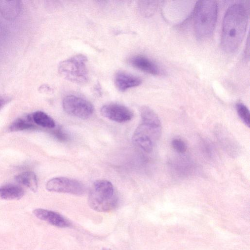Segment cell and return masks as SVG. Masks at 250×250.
Returning a JSON list of instances; mask_svg holds the SVG:
<instances>
[{
	"mask_svg": "<svg viewBox=\"0 0 250 250\" xmlns=\"http://www.w3.org/2000/svg\"><path fill=\"white\" fill-rule=\"evenodd\" d=\"M248 20L247 10L241 3H235L227 9L223 21L221 46L227 53L235 52L245 36Z\"/></svg>",
	"mask_w": 250,
	"mask_h": 250,
	"instance_id": "cell-1",
	"label": "cell"
},
{
	"mask_svg": "<svg viewBox=\"0 0 250 250\" xmlns=\"http://www.w3.org/2000/svg\"><path fill=\"white\" fill-rule=\"evenodd\" d=\"M218 13V6L214 0H200L194 10V28L198 39L205 40L212 34Z\"/></svg>",
	"mask_w": 250,
	"mask_h": 250,
	"instance_id": "cell-2",
	"label": "cell"
},
{
	"mask_svg": "<svg viewBox=\"0 0 250 250\" xmlns=\"http://www.w3.org/2000/svg\"><path fill=\"white\" fill-rule=\"evenodd\" d=\"M88 202L91 208L98 211L107 212L115 208L118 198L112 183L105 180L95 181L89 191Z\"/></svg>",
	"mask_w": 250,
	"mask_h": 250,
	"instance_id": "cell-3",
	"label": "cell"
},
{
	"mask_svg": "<svg viewBox=\"0 0 250 250\" xmlns=\"http://www.w3.org/2000/svg\"><path fill=\"white\" fill-rule=\"evenodd\" d=\"M87 58L83 54L74 56L60 63L59 72L65 79L78 84H83L88 79L86 63Z\"/></svg>",
	"mask_w": 250,
	"mask_h": 250,
	"instance_id": "cell-4",
	"label": "cell"
},
{
	"mask_svg": "<svg viewBox=\"0 0 250 250\" xmlns=\"http://www.w3.org/2000/svg\"><path fill=\"white\" fill-rule=\"evenodd\" d=\"M162 127H156L142 123L135 130L133 142L144 151H152L161 133Z\"/></svg>",
	"mask_w": 250,
	"mask_h": 250,
	"instance_id": "cell-5",
	"label": "cell"
},
{
	"mask_svg": "<svg viewBox=\"0 0 250 250\" xmlns=\"http://www.w3.org/2000/svg\"><path fill=\"white\" fill-rule=\"evenodd\" d=\"M64 110L68 114L83 119L89 118L94 107L87 100L74 95H68L62 101Z\"/></svg>",
	"mask_w": 250,
	"mask_h": 250,
	"instance_id": "cell-6",
	"label": "cell"
},
{
	"mask_svg": "<svg viewBox=\"0 0 250 250\" xmlns=\"http://www.w3.org/2000/svg\"><path fill=\"white\" fill-rule=\"evenodd\" d=\"M46 188L51 192L66 193L81 195L85 192L83 183L71 178L59 177L49 180L46 184Z\"/></svg>",
	"mask_w": 250,
	"mask_h": 250,
	"instance_id": "cell-7",
	"label": "cell"
},
{
	"mask_svg": "<svg viewBox=\"0 0 250 250\" xmlns=\"http://www.w3.org/2000/svg\"><path fill=\"white\" fill-rule=\"evenodd\" d=\"M101 113L105 118L118 123L129 121L133 116V113L129 108L117 104L104 105L101 109Z\"/></svg>",
	"mask_w": 250,
	"mask_h": 250,
	"instance_id": "cell-8",
	"label": "cell"
},
{
	"mask_svg": "<svg viewBox=\"0 0 250 250\" xmlns=\"http://www.w3.org/2000/svg\"><path fill=\"white\" fill-rule=\"evenodd\" d=\"M33 213L38 218L57 227L66 228L71 225L69 220L60 214L53 211L37 208L34 210Z\"/></svg>",
	"mask_w": 250,
	"mask_h": 250,
	"instance_id": "cell-9",
	"label": "cell"
},
{
	"mask_svg": "<svg viewBox=\"0 0 250 250\" xmlns=\"http://www.w3.org/2000/svg\"><path fill=\"white\" fill-rule=\"evenodd\" d=\"M115 84L117 88L122 92L139 85L142 80L138 77L127 73L119 71L114 78Z\"/></svg>",
	"mask_w": 250,
	"mask_h": 250,
	"instance_id": "cell-10",
	"label": "cell"
},
{
	"mask_svg": "<svg viewBox=\"0 0 250 250\" xmlns=\"http://www.w3.org/2000/svg\"><path fill=\"white\" fill-rule=\"evenodd\" d=\"M128 62L134 67L146 73L153 75L159 73L158 66L146 57L140 55L134 56L130 58Z\"/></svg>",
	"mask_w": 250,
	"mask_h": 250,
	"instance_id": "cell-11",
	"label": "cell"
},
{
	"mask_svg": "<svg viewBox=\"0 0 250 250\" xmlns=\"http://www.w3.org/2000/svg\"><path fill=\"white\" fill-rule=\"evenodd\" d=\"M20 2L19 1H0V13L7 19L16 18L21 10Z\"/></svg>",
	"mask_w": 250,
	"mask_h": 250,
	"instance_id": "cell-12",
	"label": "cell"
},
{
	"mask_svg": "<svg viewBox=\"0 0 250 250\" xmlns=\"http://www.w3.org/2000/svg\"><path fill=\"white\" fill-rule=\"evenodd\" d=\"M24 191L21 188L9 184L0 187V199L3 200H18L22 198Z\"/></svg>",
	"mask_w": 250,
	"mask_h": 250,
	"instance_id": "cell-13",
	"label": "cell"
},
{
	"mask_svg": "<svg viewBox=\"0 0 250 250\" xmlns=\"http://www.w3.org/2000/svg\"><path fill=\"white\" fill-rule=\"evenodd\" d=\"M19 183L28 187L35 192L38 189V181L36 174L32 171H26L19 174L15 177Z\"/></svg>",
	"mask_w": 250,
	"mask_h": 250,
	"instance_id": "cell-14",
	"label": "cell"
},
{
	"mask_svg": "<svg viewBox=\"0 0 250 250\" xmlns=\"http://www.w3.org/2000/svg\"><path fill=\"white\" fill-rule=\"evenodd\" d=\"M141 116L143 124L157 127H162L160 120L156 113L147 106L141 109Z\"/></svg>",
	"mask_w": 250,
	"mask_h": 250,
	"instance_id": "cell-15",
	"label": "cell"
},
{
	"mask_svg": "<svg viewBox=\"0 0 250 250\" xmlns=\"http://www.w3.org/2000/svg\"><path fill=\"white\" fill-rule=\"evenodd\" d=\"M32 115H27L23 118H18L15 120L9 126L11 131H18L33 129L35 127L32 123Z\"/></svg>",
	"mask_w": 250,
	"mask_h": 250,
	"instance_id": "cell-16",
	"label": "cell"
},
{
	"mask_svg": "<svg viewBox=\"0 0 250 250\" xmlns=\"http://www.w3.org/2000/svg\"><path fill=\"white\" fill-rule=\"evenodd\" d=\"M32 117L33 122L41 126L49 128L55 126L53 119L42 111H36L32 115Z\"/></svg>",
	"mask_w": 250,
	"mask_h": 250,
	"instance_id": "cell-17",
	"label": "cell"
},
{
	"mask_svg": "<svg viewBox=\"0 0 250 250\" xmlns=\"http://www.w3.org/2000/svg\"><path fill=\"white\" fill-rule=\"evenodd\" d=\"M140 12L146 16L151 15L157 6V1H140L139 3Z\"/></svg>",
	"mask_w": 250,
	"mask_h": 250,
	"instance_id": "cell-18",
	"label": "cell"
},
{
	"mask_svg": "<svg viewBox=\"0 0 250 250\" xmlns=\"http://www.w3.org/2000/svg\"><path fill=\"white\" fill-rule=\"evenodd\" d=\"M236 108L237 113L242 121L249 127L250 125V114L247 107L243 104L239 103L236 104Z\"/></svg>",
	"mask_w": 250,
	"mask_h": 250,
	"instance_id": "cell-19",
	"label": "cell"
},
{
	"mask_svg": "<svg viewBox=\"0 0 250 250\" xmlns=\"http://www.w3.org/2000/svg\"><path fill=\"white\" fill-rule=\"evenodd\" d=\"M173 148L177 152L182 153L187 148L186 143L181 139H174L171 142Z\"/></svg>",
	"mask_w": 250,
	"mask_h": 250,
	"instance_id": "cell-20",
	"label": "cell"
},
{
	"mask_svg": "<svg viewBox=\"0 0 250 250\" xmlns=\"http://www.w3.org/2000/svg\"><path fill=\"white\" fill-rule=\"evenodd\" d=\"M52 134L56 138L61 142H66L69 139V136L61 128H58L53 130Z\"/></svg>",
	"mask_w": 250,
	"mask_h": 250,
	"instance_id": "cell-21",
	"label": "cell"
},
{
	"mask_svg": "<svg viewBox=\"0 0 250 250\" xmlns=\"http://www.w3.org/2000/svg\"><path fill=\"white\" fill-rule=\"evenodd\" d=\"M6 101L2 98H0V108L5 104Z\"/></svg>",
	"mask_w": 250,
	"mask_h": 250,
	"instance_id": "cell-22",
	"label": "cell"
},
{
	"mask_svg": "<svg viewBox=\"0 0 250 250\" xmlns=\"http://www.w3.org/2000/svg\"><path fill=\"white\" fill-rule=\"evenodd\" d=\"M101 250H111L110 249L104 248Z\"/></svg>",
	"mask_w": 250,
	"mask_h": 250,
	"instance_id": "cell-23",
	"label": "cell"
}]
</instances>
